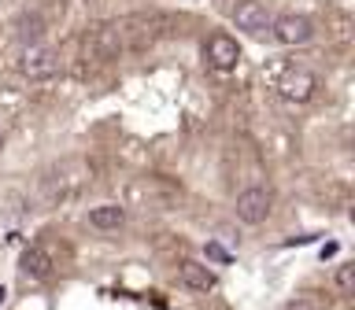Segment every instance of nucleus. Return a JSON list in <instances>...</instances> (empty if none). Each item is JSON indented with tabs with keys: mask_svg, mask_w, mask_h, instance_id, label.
<instances>
[{
	"mask_svg": "<svg viewBox=\"0 0 355 310\" xmlns=\"http://www.w3.org/2000/svg\"><path fill=\"white\" fill-rule=\"evenodd\" d=\"M85 181V166L82 163H60V166H52V170H44L41 174V181H37V199L44 207H60L67 203L74 192H78V185Z\"/></svg>",
	"mask_w": 355,
	"mask_h": 310,
	"instance_id": "1",
	"label": "nucleus"
},
{
	"mask_svg": "<svg viewBox=\"0 0 355 310\" xmlns=\"http://www.w3.org/2000/svg\"><path fill=\"white\" fill-rule=\"evenodd\" d=\"M19 71L30 82H49V78L60 74V52L49 48V44H30V48H22Z\"/></svg>",
	"mask_w": 355,
	"mask_h": 310,
	"instance_id": "2",
	"label": "nucleus"
},
{
	"mask_svg": "<svg viewBox=\"0 0 355 310\" xmlns=\"http://www.w3.org/2000/svg\"><path fill=\"white\" fill-rule=\"evenodd\" d=\"M126 44V26L122 22H107V26L93 30V37L85 41V60H115Z\"/></svg>",
	"mask_w": 355,
	"mask_h": 310,
	"instance_id": "3",
	"label": "nucleus"
},
{
	"mask_svg": "<svg viewBox=\"0 0 355 310\" xmlns=\"http://www.w3.org/2000/svg\"><path fill=\"white\" fill-rule=\"evenodd\" d=\"M233 22H237V30L252 33V37H266V33H270L274 15L266 11L263 0H241V4L233 8Z\"/></svg>",
	"mask_w": 355,
	"mask_h": 310,
	"instance_id": "4",
	"label": "nucleus"
},
{
	"mask_svg": "<svg viewBox=\"0 0 355 310\" xmlns=\"http://www.w3.org/2000/svg\"><path fill=\"white\" fill-rule=\"evenodd\" d=\"M233 210H237V218L244 226H259V221H266V215H270V192L259 185L244 188L237 196V203H233Z\"/></svg>",
	"mask_w": 355,
	"mask_h": 310,
	"instance_id": "5",
	"label": "nucleus"
},
{
	"mask_svg": "<svg viewBox=\"0 0 355 310\" xmlns=\"http://www.w3.org/2000/svg\"><path fill=\"white\" fill-rule=\"evenodd\" d=\"M270 33L282 44H304L311 41V33H315V26H311L307 15H296V11H288V15H277L270 22Z\"/></svg>",
	"mask_w": 355,
	"mask_h": 310,
	"instance_id": "6",
	"label": "nucleus"
},
{
	"mask_svg": "<svg viewBox=\"0 0 355 310\" xmlns=\"http://www.w3.org/2000/svg\"><path fill=\"white\" fill-rule=\"evenodd\" d=\"M315 89H318V78L311 71H300V66H293V71H285L282 78H277V93H282L285 100H296V104L311 100Z\"/></svg>",
	"mask_w": 355,
	"mask_h": 310,
	"instance_id": "7",
	"label": "nucleus"
},
{
	"mask_svg": "<svg viewBox=\"0 0 355 310\" xmlns=\"http://www.w3.org/2000/svg\"><path fill=\"white\" fill-rule=\"evenodd\" d=\"M204 55H207V63L215 66V71H233L241 60V48H237V41L230 37V33H211L207 44H204Z\"/></svg>",
	"mask_w": 355,
	"mask_h": 310,
	"instance_id": "8",
	"label": "nucleus"
},
{
	"mask_svg": "<svg viewBox=\"0 0 355 310\" xmlns=\"http://www.w3.org/2000/svg\"><path fill=\"white\" fill-rule=\"evenodd\" d=\"M178 281H182L189 292H211V288H215V273H211L204 262L185 259L182 266H178Z\"/></svg>",
	"mask_w": 355,
	"mask_h": 310,
	"instance_id": "9",
	"label": "nucleus"
},
{
	"mask_svg": "<svg viewBox=\"0 0 355 310\" xmlns=\"http://www.w3.org/2000/svg\"><path fill=\"white\" fill-rule=\"evenodd\" d=\"M19 270L26 277H33V281H44V277L52 273L49 251H44V248H26V251H22V259H19Z\"/></svg>",
	"mask_w": 355,
	"mask_h": 310,
	"instance_id": "10",
	"label": "nucleus"
},
{
	"mask_svg": "<svg viewBox=\"0 0 355 310\" xmlns=\"http://www.w3.org/2000/svg\"><path fill=\"white\" fill-rule=\"evenodd\" d=\"M122 221H126V210H122L119 203H100V207L89 210V226H93V229L111 232V229H119Z\"/></svg>",
	"mask_w": 355,
	"mask_h": 310,
	"instance_id": "11",
	"label": "nucleus"
},
{
	"mask_svg": "<svg viewBox=\"0 0 355 310\" xmlns=\"http://www.w3.org/2000/svg\"><path fill=\"white\" fill-rule=\"evenodd\" d=\"M41 33H44L41 15H22V19H19V41L26 44V48H30V44H37Z\"/></svg>",
	"mask_w": 355,
	"mask_h": 310,
	"instance_id": "12",
	"label": "nucleus"
},
{
	"mask_svg": "<svg viewBox=\"0 0 355 310\" xmlns=\"http://www.w3.org/2000/svg\"><path fill=\"white\" fill-rule=\"evenodd\" d=\"M333 284H337V292H340L344 299H348V295L355 292V266H348V262L337 266V277H333Z\"/></svg>",
	"mask_w": 355,
	"mask_h": 310,
	"instance_id": "13",
	"label": "nucleus"
},
{
	"mask_svg": "<svg viewBox=\"0 0 355 310\" xmlns=\"http://www.w3.org/2000/svg\"><path fill=\"white\" fill-rule=\"evenodd\" d=\"M207 259H215V262H230V251L226 248H222V244H207Z\"/></svg>",
	"mask_w": 355,
	"mask_h": 310,
	"instance_id": "14",
	"label": "nucleus"
},
{
	"mask_svg": "<svg viewBox=\"0 0 355 310\" xmlns=\"http://www.w3.org/2000/svg\"><path fill=\"white\" fill-rule=\"evenodd\" d=\"M282 310H318L315 299H293V303H285Z\"/></svg>",
	"mask_w": 355,
	"mask_h": 310,
	"instance_id": "15",
	"label": "nucleus"
},
{
	"mask_svg": "<svg viewBox=\"0 0 355 310\" xmlns=\"http://www.w3.org/2000/svg\"><path fill=\"white\" fill-rule=\"evenodd\" d=\"M0 148H4V129H0Z\"/></svg>",
	"mask_w": 355,
	"mask_h": 310,
	"instance_id": "16",
	"label": "nucleus"
},
{
	"mask_svg": "<svg viewBox=\"0 0 355 310\" xmlns=\"http://www.w3.org/2000/svg\"><path fill=\"white\" fill-rule=\"evenodd\" d=\"M0 303H4V288H0Z\"/></svg>",
	"mask_w": 355,
	"mask_h": 310,
	"instance_id": "17",
	"label": "nucleus"
}]
</instances>
